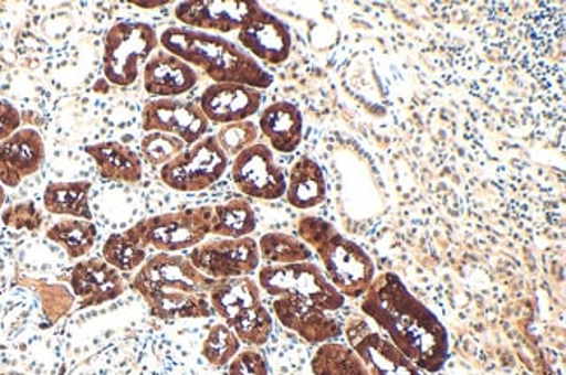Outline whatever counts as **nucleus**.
I'll use <instances>...</instances> for the list:
<instances>
[{"label":"nucleus","mask_w":566,"mask_h":375,"mask_svg":"<svg viewBox=\"0 0 566 375\" xmlns=\"http://www.w3.org/2000/svg\"><path fill=\"white\" fill-rule=\"evenodd\" d=\"M260 259L268 265H295L312 259V250L300 238L287 233H265L259 242Z\"/></svg>","instance_id":"29"},{"label":"nucleus","mask_w":566,"mask_h":375,"mask_svg":"<svg viewBox=\"0 0 566 375\" xmlns=\"http://www.w3.org/2000/svg\"><path fill=\"white\" fill-rule=\"evenodd\" d=\"M211 235L220 238L251 237L256 229V214L247 199H234L213 207Z\"/></svg>","instance_id":"27"},{"label":"nucleus","mask_w":566,"mask_h":375,"mask_svg":"<svg viewBox=\"0 0 566 375\" xmlns=\"http://www.w3.org/2000/svg\"><path fill=\"white\" fill-rule=\"evenodd\" d=\"M71 289L78 299V310H87L119 299L128 286L119 269L99 257H91L78 261L72 269Z\"/></svg>","instance_id":"14"},{"label":"nucleus","mask_w":566,"mask_h":375,"mask_svg":"<svg viewBox=\"0 0 566 375\" xmlns=\"http://www.w3.org/2000/svg\"><path fill=\"white\" fill-rule=\"evenodd\" d=\"M156 29L144 21H123L103 39V75L117 87H129L159 47Z\"/></svg>","instance_id":"5"},{"label":"nucleus","mask_w":566,"mask_h":375,"mask_svg":"<svg viewBox=\"0 0 566 375\" xmlns=\"http://www.w3.org/2000/svg\"><path fill=\"white\" fill-rule=\"evenodd\" d=\"M345 338L365 363L369 375H426L363 317L347 320Z\"/></svg>","instance_id":"11"},{"label":"nucleus","mask_w":566,"mask_h":375,"mask_svg":"<svg viewBox=\"0 0 566 375\" xmlns=\"http://www.w3.org/2000/svg\"><path fill=\"white\" fill-rule=\"evenodd\" d=\"M96 237H98V229L93 221L74 219V217L57 221L45 232V238L60 245L66 256L72 259L87 256L95 247Z\"/></svg>","instance_id":"26"},{"label":"nucleus","mask_w":566,"mask_h":375,"mask_svg":"<svg viewBox=\"0 0 566 375\" xmlns=\"http://www.w3.org/2000/svg\"><path fill=\"white\" fill-rule=\"evenodd\" d=\"M142 157L150 168H165L175 157L180 156L187 144L177 136L165 132H147L142 139Z\"/></svg>","instance_id":"33"},{"label":"nucleus","mask_w":566,"mask_h":375,"mask_svg":"<svg viewBox=\"0 0 566 375\" xmlns=\"http://www.w3.org/2000/svg\"><path fill=\"white\" fill-rule=\"evenodd\" d=\"M213 211L210 205H205L142 219L145 242L148 247L166 254L193 249L202 244L206 237H210Z\"/></svg>","instance_id":"8"},{"label":"nucleus","mask_w":566,"mask_h":375,"mask_svg":"<svg viewBox=\"0 0 566 375\" xmlns=\"http://www.w3.org/2000/svg\"><path fill=\"white\" fill-rule=\"evenodd\" d=\"M95 160L99 175L112 183L138 184L144 178V162L128 144L119 141H103L84 148Z\"/></svg>","instance_id":"21"},{"label":"nucleus","mask_w":566,"mask_h":375,"mask_svg":"<svg viewBox=\"0 0 566 375\" xmlns=\"http://www.w3.org/2000/svg\"><path fill=\"white\" fill-rule=\"evenodd\" d=\"M272 310L281 325L286 326L287 331L295 332L307 343H329L342 335V326L337 320L329 317L328 311L312 307L307 302L277 298L272 302Z\"/></svg>","instance_id":"18"},{"label":"nucleus","mask_w":566,"mask_h":375,"mask_svg":"<svg viewBox=\"0 0 566 375\" xmlns=\"http://www.w3.org/2000/svg\"><path fill=\"white\" fill-rule=\"evenodd\" d=\"M239 45L256 62L283 65L292 54V32L286 23L256 2L238 32Z\"/></svg>","instance_id":"13"},{"label":"nucleus","mask_w":566,"mask_h":375,"mask_svg":"<svg viewBox=\"0 0 566 375\" xmlns=\"http://www.w3.org/2000/svg\"><path fill=\"white\" fill-rule=\"evenodd\" d=\"M262 90L241 84H211L199 99L206 119L220 126L244 122L259 114L262 107Z\"/></svg>","instance_id":"16"},{"label":"nucleus","mask_w":566,"mask_h":375,"mask_svg":"<svg viewBox=\"0 0 566 375\" xmlns=\"http://www.w3.org/2000/svg\"><path fill=\"white\" fill-rule=\"evenodd\" d=\"M229 326L238 335L241 344L260 347L269 343L272 331H274V319H272L271 311L260 302V304H255V307H251L250 310L239 314L238 319Z\"/></svg>","instance_id":"31"},{"label":"nucleus","mask_w":566,"mask_h":375,"mask_svg":"<svg viewBox=\"0 0 566 375\" xmlns=\"http://www.w3.org/2000/svg\"><path fill=\"white\" fill-rule=\"evenodd\" d=\"M190 262L206 277H251L260 269L259 242L255 238H218L202 242L189 253Z\"/></svg>","instance_id":"9"},{"label":"nucleus","mask_w":566,"mask_h":375,"mask_svg":"<svg viewBox=\"0 0 566 375\" xmlns=\"http://www.w3.org/2000/svg\"><path fill=\"white\" fill-rule=\"evenodd\" d=\"M159 44L193 69L205 72L213 84H241L259 90L274 84V77L255 57L222 35L171 26L160 33Z\"/></svg>","instance_id":"3"},{"label":"nucleus","mask_w":566,"mask_h":375,"mask_svg":"<svg viewBox=\"0 0 566 375\" xmlns=\"http://www.w3.org/2000/svg\"><path fill=\"white\" fill-rule=\"evenodd\" d=\"M21 286L32 290L35 298L41 302L44 326H51L60 322L74 308L75 296L72 294V290L66 289L62 283L21 278Z\"/></svg>","instance_id":"30"},{"label":"nucleus","mask_w":566,"mask_h":375,"mask_svg":"<svg viewBox=\"0 0 566 375\" xmlns=\"http://www.w3.org/2000/svg\"><path fill=\"white\" fill-rule=\"evenodd\" d=\"M298 238L319 257L326 278L345 299L365 296L375 275V262L356 242L345 238L323 217L300 216L296 223Z\"/></svg>","instance_id":"4"},{"label":"nucleus","mask_w":566,"mask_h":375,"mask_svg":"<svg viewBox=\"0 0 566 375\" xmlns=\"http://www.w3.org/2000/svg\"><path fill=\"white\" fill-rule=\"evenodd\" d=\"M259 131L272 151L293 153L304 138V117L293 103L275 101L260 114Z\"/></svg>","instance_id":"20"},{"label":"nucleus","mask_w":566,"mask_h":375,"mask_svg":"<svg viewBox=\"0 0 566 375\" xmlns=\"http://www.w3.org/2000/svg\"><path fill=\"white\" fill-rule=\"evenodd\" d=\"M229 375H269L268 360L253 347L241 350L230 360Z\"/></svg>","instance_id":"36"},{"label":"nucleus","mask_w":566,"mask_h":375,"mask_svg":"<svg viewBox=\"0 0 566 375\" xmlns=\"http://www.w3.org/2000/svg\"><path fill=\"white\" fill-rule=\"evenodd\" d=\"M255 6L256 2H235V0L181 2L175 8V17L185 29L220 35V33L239 32Z\"/></svg>","instance_id":"15"},{"label":"nucleus","mask_w":566,"mask_h":375,"mask_svg":"<svg viewBox=\"0 0 566 375\" xmlns=\"http://www.w3.org/2000/svg\"><path fill=\"white\" fill-rule=\"evenodd\" d=\"M214 281L202 275L189 257L157 253L136 271L132 289L144 299L154 319L172 323L210 319L213 314L210 292Z\"/></svg>","instance_id":"2"},{"label":"nucleus","mask_w":566,"mask_h":375,"mask_svg":"<svg viewBox=\"0 0 566 375\" xmlns=\"http://www.w3.org/2000/svg\"><path fill=\"white\" fill-rule=\"evenodd\" d=\"M2 223L9 228L38 232L44 223V216H42L35 202L27 201L6 208L2 213Z\"/></svg>","instance_id":"35"},{"label":"nucleus","mask_w":566,"mask_h":375,"mask_svg":"<svg viewBox=\"0 0 566 375\" xmlns=\"http://www.w3.org/2000/svg\"><path fill=\"white\" fill-rule=\"evenodd\" d=\"M287 204L300 211L317 207L326 201V180L316 160L311 157H300L286 180Z\"/></svg>","instance_id":"23"},{"label":"nucleus","mask_w":566,"mask_h":375,"mask_svg":"<svg viewBox=\"0 0 566 375\" xmlns=\"http://www.w3.org/2000/svg\"><path fill=\"white\" fill-rule=\"evenodd\" d=\"M148 245L145 242L140 221L123 233H114L103 244L102 259L119 269L120 274H132L140 269L148 259Z\"/></svg>","instance_id":"25"},{"label":"nucleus","mask_w":566,"mask_h":375,"mask_svg":"<svg viewBox=\"0 0 566 375\" xmlns=\"http://www.w3.org/2000/svg\"><path fill=\"white\" fill-rule=\"evenodd\" d=\"M262 302V289L259 281L251 277L223 278L214 281L210 292V304L213 313L226 322H234L239 314Z\"/></svg>","instance_id":"22"},{"label":"nucleus","mask_w":566,"mask_h":375,"mask_svg":"<svg viewBox=\"0 0 566 375\" xmlns=\"http://www.w3.org/2000/svg\"><path fill=\"white\" fill-rule=\"evenodd\" d=\"M93 190L91 181H66L50 183L45 186L44 208L54 216L74 217V219L93 221L90 195Z\"/></svg>","instance_id":"24"},{"label":"nucleus","mask_w":566,"mask_h":375,"mask_svg":"<svg viewBox=\"0 0 566 375\" xmlns=\"http://www.w3.org/2000/svg\"><path fill=\"white\" fill-rule=\"evenodd\" d=\"M45 160L42 136L35 129L23 127L0 143V184L17 188L23 180L39 172Z\"/></svg>","instance_id":"17"},{"label":"nucleus","mask_w":566,"mask_h":375,"mask_svg":"<svg viewBox=\"0 0 566 375\" xmlns=\"http://www.w3.org/2000/svg\"><path fill=\"white\" fill-rule=\"evenodd\" d=\"M229 169V157L223 153L214 136L185 148L180 156L160 168V181L175 192L196 193L208 190L222 180Z\"/></svg>","instance_id":"7"},{"label":"nucleus","mask_w":566,"mask_h":375,"mask_svg":"<svg viewBox=\"0 0 566 375\" xmlns=\"http://www.w3.org/2000/svg\"><path fill=\"white\" fill-rule=\"evenodd\" d=\"M142 129L145 132L177 136L187 147H192L208 135L210 120L206 119L198 103L159 98L145 105Z\"/></svg>","instance_id":"12"},{"label":"nucleus","mask_w":566,"mask_h":375,"mask_svg":"<svg viewBox=\"0 0 566 375\" xmlns=\"http://www.w3.org/2000/svg\"><path fill=\"white\" fill-rule=\"evenodd\" d=\"M133 4L138 6V8L154 9V8H163V6L168 4V2H154V4H150V2H148V4H145V2H133Z\"/></svg>","instance_id":"38"},{"label":"nucleus","mask_w":566,"mask_h":375,"mask_svg":"<svg viewBox=\"0 0 566 375\" xmlns=\"http://www.w3.org/2000/svg\"><path fill=\"white\" fill-rule=\"evenodd\" d=\"M230 172L239 192L255 201H277L286 193V175L269 144L255 143L239 153Z\"/></svg>","instance_id":"10"},{"label":"nucleus","mask_w":566,"mask_h":375,"mask_svg":"<svg viewBox=\"0 0 566 375\" xmlns=\"http://www.w3.org/2000/svg\"><path fill=\"white\" fill-rule=\"evenodd\" d=\"M6 202V188L0 184V211L4 207Z\"/></svg>","instance_id":"39"},{"label":"nucleus","mask_w":566,"mask_h":375,"mask_svg":"<svg viewBox=\"0 0 566 375\" xmlns=\"http://www.w3.org/2000/svg\"><path fill=\"white\" fill-rule=\"evenodd\" d=\"M361 311L422 372L441 371L450 355L447 326L392 274L377 275L361 298Z\"/></svg>","instance_id":"1"},{"label":"nucleus","mask_w":566,"mask_h":375,"mask_svg":"<svg viewBox=\"0 0 566 375\" xmlns=\"http://www.w3.org/2000/svg\"><path fill=\"white\" fill-rule=\"evenodd\" d=\"M198 72L168 51L154 54L144 66L145 90L157 98H178L198 86Z\"/></svg>","instance_id":"19"},{"label":"nucleus","mask_w":566,"mask_h":375,"mask_svg":"<svg viewBox=\"0 0 566 375\" xmlns=\"http://www.w3.org/2000/svg\"><path fill=\"white\" fill-rule=\"evenodd\" d=\"M241 351V341L226 323H214L206 335L201 355L211 367H226Z\"/></svg>","instance_id":"32"},{"label":"nucleus","mask_w":566,"mask_h":375,"mask_svg":"<svg viewBox=\"0 0 566 375\" xmlns=\"http://www.w3.org/2000/svg\"><path fill=\"white\" fill-rule=\"evenodd\" d=\"M259 126L251 122V120H244V122L227 124L214 138H217L223 153L235 159L239 153L253 147L259 141Z\"/></svg>","instance_id":"34"},{"label":"nucleus","mask_w":566,"mask_h":375,"mask_svg":"<svg viewBox=\"0 0 566 375\" xmlns=\"http://www.w3.org/2000/svg\"><path fill=\"white\" fill-rule=\"evenodd\" d=\"M259 286L272 298L304 301L325 311L344 308L345 298L314 262L268 265L259 269Z\"/></svg>","instance_id":"6"},{"label":"nucleus","mask_w":566,"mask_h":375,"mask_svg":"<svg viewBox=\"0 0 566 375\" xmlns=\"http://www.w3.org/2000/svg\"><path fill=\"white\" fill-rule=\"evenodd\" d=\"M314 375H369L363 360L350 346L340 343H323L312 356Z\"/></svg>","instance_id":"28"},{"label":"nucleus","mask_w":566,"mask_h":375,"mask_svg":"<svg viewBox=\"0 0 566 375\" xmlns=\"http://www.w3.org/2000/svg\"><path fill=\"white\" fill-rule=\"evenodd\" d=\"M21 129V115L11 103L0 99V143Z\"/></svg>","instance_id":"37"}]
</instances>
